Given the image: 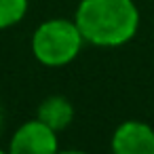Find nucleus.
<instances>
[{"mask_svg": "<svg viewBox=\"0 0 154 154\" xmlns=\"http://www.w3.org/2000/svg\"><path fill=\"white\" fill-rule=\"evenodd\" d=\"M28 7V0H0V30H9L23 21Z\"/></svg>", "mask_w": 154, "mask_h": 154, "instance_id": "423d86ee", "label": "nucleus"}, {"mask_svg": "<svg viewBox=\"0 0 154 154\" xmlns=\"http://www.w3.org/2000/svg\"><path fill=\"white\" fill-rule=\"evenodd\" d=\"M57 150H59L57 131H53L38 118L23 122L13 133L9 143L11 154H55Z\"/></svg>", "mask_w": 154, "mask_h": 154, "instance_id": "7ed1b4c3", "label": "nucleus"}, {"mask_svg": "<svg viewBox=\"0 0 154 154\" xmlns=\"http://www.w3.org/2000/svg\"><path fill=\"white\" fill-rule=\"evenodd\" d=\"M2 120H5V110H2V106H0V129H2Z\"/></svg>", "mask_w": 154, "mask_h": 154, "instance_id": "0eeeda50", "label": "nucleus"}, {"mask_svg": "<svg viewBox=\"0 0 154 154\" xmlns=\"http://www.w3.org/2000/svg\"><path fill=\"white\" fill-rule=\"evenodd\" d=\"M36 118L49 125L53 131H66L74 120V106L63 95H49L40 101L36 110Z\"/></svg>", "mask_w": 154, "mask_h": 154, "instance_id": "39448f33", "label": "nucleus"}, {"mask_svg": "<svg viewBox=\"0 0 154 154\" xmlns=\"http://www.w3.org/2000/svg\"><path fill=\"white\" fill-rule=\"evenodd\" d=\"M116 154H154V129L143 120L120 122L110 141Z\"/></svg>", "mask_w": 154, "mask_h": 154, "instance_id": "20e7f679", "label": "nucleus"}, {"mask_svg": "<svg viewBox=\"0 0 154 154\" xmlns=\"http://www.w3.org/2000/svg\"><path fill=\"white\" fill-rule=\"evenodd\" d=\"M85 45V38L74 23V19L66 17H53L42 21L34 34H32V55L38 63L47 68H61L72 63L80 49Z\"/></svg>", "mask_w": 154, "mask_h": 154, "instance_id": "f03ea898", "label": "nucleus"}, {"mask_svg": "<svg viewBox=\"0 0 154 154\" xmlns=\"http://www.w3.org/2000/svg\"><path fill=\"white\" fill-rule=\"evenodd\" d=\"M74 23L85 42L114 49L131 42L139 30V9L133 0H80Z\"/></svg>", "mask_w": 154, "mask_h": 154, "instance_id": "f257e3e1", "label": "nucleus"}]
</instances>
